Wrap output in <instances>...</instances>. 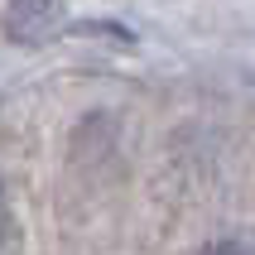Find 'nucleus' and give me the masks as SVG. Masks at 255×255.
Wrapping results in <instances>:
<instances>
[{"label": "nucleus", "mask_w": 255, "mask_h": 255, "mask_svg": "<svg viewBox=\"0 0 255 255\" xmlns=\"http://www.w3.org/2000/svg\"><path fill=\"white\" fill-rule=\"evenodd\" d=\"M68 24L63 5H39V0H19V5H0V29L10 43H48L58 29Z\"/></svg>", "instance_id": "f257e3e1"}, {"label": "nucleus", "mask_w": 255, "mask_h": 255, "mask_svg": "<svg viewBox=\"0 0 255 255\" xmlns=\"http://www.w3.org/2000/svg\"><path fill=\"white\" fill-rule=\"evenodd\" d=\"M198 255H251V251H246L241 241H207Z\"/></svg>", "instance_id": "f03ea898"}, {"label": "nucleus", "mask_w": 255, "mask_h": 255, "mask_svg": "<svg viewBox=\"0 0 255 255\" xmlns=\"http://www.w3.org/2000/svg\"><path fill=\"white\" fill-rule=\"evenodd\" d=\"M5 236H10V212H5V183H0V251H5Z\"/></svg>", "instance_id": "7ed1b4c3"}]
</instances>
